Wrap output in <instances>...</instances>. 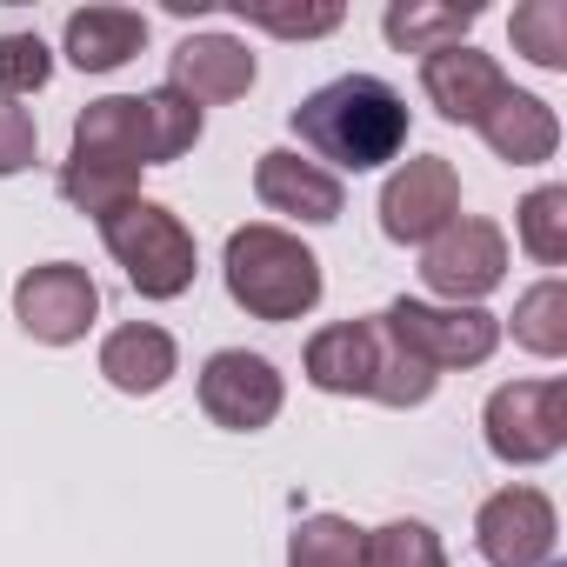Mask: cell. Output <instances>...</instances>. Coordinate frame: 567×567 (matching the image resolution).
Masks as SVG:
<instances>
[{
  "label": "cell",
  "mask_w": 567,
  "mask_h": 567,
  "mask_svg": "<svg viewBox=\"0 0 567 567\" xmlns=\"http://www.w3.org/2000/svg\"><path fill=\"white\" fill-rule=\"evenodd\" d=\"M167 87L187 94L194 107L200 101H240L254 87V54L234 34H187L167 54Z\"/></svg>",
  "instance_id": "4fadbf2b"
},
{
  "label": "cell",
  "mask_w": 567,
  "mask_h": 567,
  "mask_svg": "<svg viewBox=\"0 0 567 567\" xmlns=\"http://www.w3.org/2000/svg\"><path fill=\"white\" fill-rule=\"evenodd\" d=\"M381 334H388V328H381ZM434 381H441V374H434L427 361H414L408 348H394V341H388L381 374H374V401H381V408H421V401L434 394Z\"/></svg>",
  "instance_id": "83f0119b"
},
{
  "label": "cell",
  "mask_w": 567,
  "mask_h": 567,
  "mask_svg": "<svg viewBox=\"0 0 567 567\" xmlns=\"http://www.w3.org/2000/svg\"><path fill=\"white\" fill-rule=\"evenodd\" d=\"M141 127H147V167H161L200 141V107L174 87H154V94H141Z\"/></svg>",
  "instance_id": "ffe728a7"
},
{
  "label": "cell",
  "mask_w": 567,
  "mask_h": 567,
  "mask_svg": "<svg viewBox=\"0 0 567 567\" xmlns=\"http://www.w3.org/2000/svg\"><path fill=\"white\" fill-rule=\"evenodd\" d=\"M61 194H68L87 220H107V214H121L127 200H141V174H114V167L68 161V167H61Z\"/></svg>",
  "instance_id": "cb8c5ba5"
},
{
  "label": "cell",
  "mask_w": 567,
  "mask_h": 567,
  "mask_svg": "<svg viewBox=\"0 0 567 567\" xmlns=\"http://www.w3.org/2000/svg\"><path fill=\"white\" fill-rule=\"evenodd\" d=\"M361 527L341 514H308L288 534V567H361Z\"/></svg>",
  "instance_id": "7402d4cb"
},
{
  "label": "cell",
  "mask_w": 567,
  "mask_h": 567,
  "mask_svg": "<svg viewBox=\"0 0 567 567\" xmlns=\"http://www.w3.org/2000/svg\"><path fill=\"white\" fill-rule=\"evenodd\" d=\"M514 220H520V247L540 267H560L567 260V187H534Z\"/></svg>",
  "instance_id": "d4e9b609"
},
{
  "label": "cell",
  "mask_w": 567,
  "mask_h": 567,
  "mask_svg": "<svg viewBox=\"0 0 567 567\" xmlns=\"http://www.w3.org/2000/svg\"><path fill=\"white\" fill-rule=\"evenodd\" d=\"M87 167H114V174H141L147 167V127H141V94H107L87 101V114L74 121V154Z\"/></svg>",
  "instance_id": "9a60e30c"
},
{
  "label": "cell",
  "mask_w": 567,
  "mask_h": 567,
  "mask_svg": "<svg viewBox=\"0 0 567 567\" xmlns=\"http://www.w3.org/2000/svg\"><path fill=\"white\" fill-rule=\"evenodd\" d=\"M247 21L267 28V34H288V41H315V34H334V28H341V8H315V14H274V8H254Z\"/></svg>",
  "instance_id": "f546056e"
},
{
  "label": "cell",
  "mask_w": 567,
  "mask_h": 567,
  "mask_svg": "<svg viewBox=\"0 0 567 567\" xmlns=\"http://www.w3.org/2000/svg\"><path fill=\"white\" fill-rule=\"evenodd\" d=\"M147 48V21L134 8H81L68 14V61L81 74H114Z\"/></svg>",
  "instance_id": "ac0fdd59"
},
{
  "label": "cell",
  "mask_w": 567,
  "mask_h": 567,
  "mask_svg": "<svg viewBox=\"0 0 567 567\" xmlns=\"http://www.w3.org/2000/svg\"><path fill=\"white\" fill-rule=\"evenodd\" d=\"M361 567H447V547L427 520H388L361 540Z\"/></svg>",
  "instance_id": "603a6c76"
},
{
  "label": "cell",
  "mask_w": 567,
  "mask_h": 567,
  "mask_svg": "<svg viewBox=\"0 0 567 567\" xmlns=\"http://www.w3.org/2000/svg\"><path fill=\"white\" fill-rule=\"evenodd\" d=\"M514 48L547 74L567 68V8L560 0H527V8H514Z\"/></svg>",
  "instance_id": "484cf974"
},
{
  "label": "cell",
  "mask_w": 567,
  "mask_h": 567,
  "mask_svg": "<svg viewBox=\"0 0 567 567\" xmlns=\"http://www.w3.org/2000/svg\"><path fill=\"white\" fill-rule=\"evenodd\" d=\"M481 21V8H434V0H394L381 14V34L401 48V54H441V48H467V28Z\"/></svg>",
  "instance_id": "d6986e66"
},
{
  "label": "cell",
  "mask_w": 567,
  "mask_h": 567,
  "mask_svg": "<svg viewBox=\"0 0 567 567\" xmlns=\"http://www.w3.org/2000/svg\"><path fill=\"white\" fill-rule=\"evenodd\" d=\"M487 454L507 467L554 461L567 447V381H507L487 394Z\"/></svg>",
  "instance_id": "277c9868"
},
{
  "label": "cell",
  "mask_w": 567,
  "mask_h": 567,
  "mask_svg": "<svg viewBox=\"0 0 567 567\" xmlns=\"http://www.w3.org/2000/svg\"><path fill=\"white\" fill-rule=\"evenodd\" d=\"M295 134H301V147L315 161L368 174V167H381V161H394L408 147V101L374 74H341V81L315 87L295 107Z\"/></svg>",
  "instance_id": "6da1fadb"
},
{
  "label": "cell",
  "mask_w": 567,
  "mask_h": 567,
  "mask_svg": "<svg viewBox=\"0 0 567 567\" xmlns=\"http://www.w3.org/2000/svg\"><path fill=\"white\" fill-rule=\"evenodd\" d=\"M54 74V54L41 34H0V101H21V94H41Z\"/></svg>",
  "instance_id": "4316f807"
},
{
  "label": "cell",
  "mask_w": 567,
  "mask_h": 567,
  "mask_svg": "<svg viewBox=\"0 0 567 567\" xmlns=\"http://www.w3.org/2000/svg\"><path fill=\"white\" fill-rule=\"evenodd\" d=\"M280 401H288V388H280V374H274L267 354H247V348L207 354V368H200V414H207L214 427H227V434H260V427L280 414Z\"/></svg>",
  "instance_id": "30bf717a"
},
{
  "label": "cell",
  "mask_w": 567,
  "mask_h": 567,
  "mask_svg": "<svg viewBox=\"0 0 567 567\" xmlns=\"http://www.w3.org/2000/svg\"><path fill=\"white\" fill-rule=\"evenodd\" d=\"M14 321L48 341V348H74L94 321H101V288L94 274L74 267V260H48V267H28L14 280Z\"/></svg>",
  "instance_id": "52a82bcc"
},
{
  "label": "cell",
  "mask_w": 567,
  "mask_h": 567,
  "mask_svg": "<svg viewBox=\"0 0 567 567\" xmlns=\"http://www.w3.org/2000/svg\"><path fill=\"white\" fill-rule=\"evenodd\" d=\"M474 540L487 567H554L560 554V520L540 487H501L474 514Z\"/></svg>",
  "instance_id": "9c48e42d"
},
{
  "label": "cell",
  "mask_w": 567,
  "mask_h": 567,
  "mask_svg": "<svg viewBox=\"0 0 567 567\" xmlns=\"http://www.w3.org/2000/svg\"><path fill=\"white\" fill-rule=\"evenodd\" d=\"M381 354H388L381 321H334L308 341V381L321 394H374Z\"/></svg>",
  "instance_id": "5bb4252c"
},
{
  "label": "cell",
  "mask_w": 567,
  "mask_h": 567,
  "mask_svg": "<svg viewBox=\"0 0 567 567\" xmlns=\"http://www.w3.org/2000/svg\"><path fill=\"white\" fill-rule=\"evenodd\" d=\"M421 280H427L441 301L474 308L481 295H494L501 280H507V234H501L494 220H481V214H454V220L427 240Z\"/></svg>",
  "instance_id": "8992f818"
},
{
  "label": "cell",
  "mask_w": 567,
  "mask_h": 567,
  "mask_svg": "<svg viewBox=\"0 0 567 567\" xmlns=\"http://www.w3.org/2000/svg\"><path fill=\"white\" fill-rule=\"evenodd\" d=\"M421 87H427V101L441 107V121L481 127V114L507 94V74H501V61L481 54V48H441V54L421 61Z\"/></svg>",
  "instance_id": "7c38bea8"
},
{
  "label": "cell",
  "mask_w": 567,
  "mask_h": 567,
  "mask_svg": "<svg viewBox=\"0 0 567 567\" xmlns=\"http://www.w3.org/2000/svg\"><path fill=\"white\" fill-rule=\"evenodd\" d=\"M481 141H487L507 167H534V161H554V147H560V121H554V107H547L540 94L507 87V94L481 114Z\"/></svg>",
  "instance_id": "e0dca14e"
},
{
  "label": "cell",
  "mask_w": 567,
  "mask_h": 567,
  "mask_svg": "<svg viewBox=\"0 0 567 567\" xmlns=\"http://www.w3.org/2000/svg\"><path fill=\"white\" fill-rule=\"evenodd\" d=\"M254 194H260V207L288 214V220H308V227H328V220H341V207H348L341 181H334L321 161L295 154V147L260 154V167H254Z\"/></svg>",
  "instance_id": "8fae6325"
},
{
  "label": "cell",
  "mask_w": 567,
  "mask_h": 567,
  "mask_svg": "<svg viewBox=\"0 0 567 567\" xmlns=\"http://www.w3.org/2000/svg\"><path fill=\"white\" fill-rule=\"evenodd\" d=\"M514 341L540 361L567 354V288L560 280H540V288H527L514 301Z\"/></svg>",
  "instance_id": "44dd1931"
},
{
  "label": "cell",
  "mask_w": 567,
  "mask_h": 567,
  "mask_svg": "<svg viewBox=\"0 0 567 567\" xmlns=\"http://www.w3.org/2000/svg\"><path fill=\"white\" fill-rule=\"evenodd\" d=\"M220 274H227L234 308L254 315V321H301L321 301V260H315V247H301L288 227H267V220H247V227L227 234Z\"/></svg>",
  "instance_id": "7a4b0ae2"
},
{
  "label": "cell",
  "mask_w": 567,
  "mask_h": 567,
  "mask_svg": "<svg viewBox=\"0 0 567 567\" xmlns=\"http://www.w3.org/2000/svg\"><path fill=\"white\" fill-rule=\"evenodd\" d=\"M454 214H461V174L441 154L401 161L381 187V234L401 240V247H427Z\"/></svg>",
  "instance_id": "ba28073f"
},
{
  "label": "cell",
  "mask_w": 567,
  "mask_h": 567,
  "mask_svg": "<svg viewBox=\"0 0 567 567\" xmlns=\"http://www.w3.org/2000/svg\"><path fill=\"white\" fill-rule=\"evenodd\" d=\"M101 240L127 267V280H134L141 301H181L194 288L200 254H194V234H187V220L174 207H161V200L141 194V200H127L121 214L101 220Z\"/></svg>",
  "instance_id": "3957f363"
},
{
  "label": "cell",
  "mask_w": 567,
  "mask_h": 567,
  "mask_svg": "<svg viewBox=\"0 0 567 567\" xmlns=\"http://www.w3.org/2000/svg\"><path fill=\"white\" fill-rule=\"evenodd\" d=\"M381 328H388V341L394 348H408L414 361H427L434 374H447V368H481L494 348H501V321L487 315V308H434V301H394L388 315H381Z\"/></svg>",
  "instance_id": "5b68a950"
},
{
  "label": "cell",
  "mask_w": 567,
  "mask_h": 567,
  "mask_svg": "<svg viewBox=\"0 0 567 567\" xmlns=\"http://www.w3.org/2000/svg\"><path fill=\"white\" fill-rule=\"evenodd\" d=\"M101 374H107V388H121V394H161V388L181 374V348H174L167 328L127 321V328H114V334L101 341Z\"/></svg>",
  "instance_id": "2e32d148"
},
{
  "label": "cell",
  "mask_w": 567,
  "mask_h": 567,
  "mask_svg": "<svg viewBox=\"0 0 567 567\" xmlns=\"http://www.w3.org/2000/svg\"><path fill=\"white\" fill-rule=\"evenodd\" d=\"M34 147H41L34 114H28V107H14V101H0V181L21 174V167H34Z\"/></svg>",
  "instance_id": "f1b7e54d"
}]
</instances>
